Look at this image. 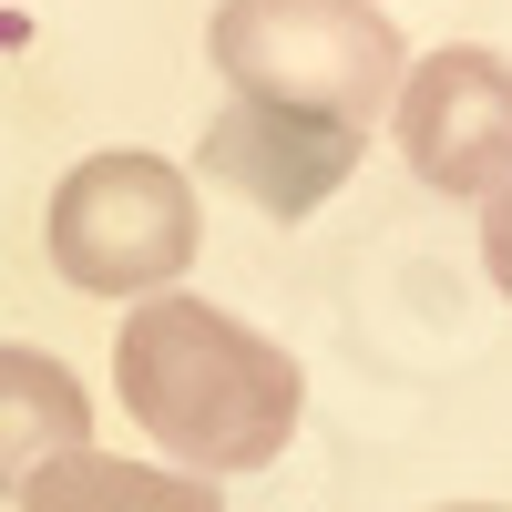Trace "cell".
<instances>
[{"mask_svg": "<svg viewBox=\"0 0 512 512\" xmlns=\"http://www.w3.org/2000/svg\"><path fill=\"white\" fill-rule=\"evenodd\" d=\"M400 154L431 195H492L512 185V62L482 41H451V52L400 72Z\"/></svg>", "mask_w": 512, "mask_h": 512, "instance_id": "277c9868", "label": "cell"}, {"mask_svg": "<svg viewBox=\"0 0 512 512\" xmlns=\"http://www.w3.org/2000/svg\"><path fill=\"white\" fill-rule=\"evenodd\" d=\"M441 512H502V502H441Z\"/></svg>", "mask_w": 512, "mask_h": 512, "instance_id": "9c48e42d", "label": "cell"}, {"mask_svg": "<svg viewBox=\"0 0 512 512\" xmlns=\"http://www.w3.org/2000/svg\"><path fill=\"white\" fill-rule=\"evenodd\" d=\"M113 390L134 410V431L175 451V472L226 482V472H267L287 451L297 410H308V379L277 338H256L246 318L205 308V297L164 287L144 297L113 338Z\"/></svg>", "mask_w": 512, "mask_h": 512, "instance_id": "6da1fadb", "label": "cell"}, {"mask_svg": "<svg viewBox=\"0 0 512 512\" xmlns=\"http://www.w3.org/2000/svg\"><path fill=\"white\" fill-rule=\"evenodd\" d=\"M359 154H369V134H349V123H297V113H256V103H226L205 123V175L236 185L277 226H308L349 185Z\"/></svg>", "mask_w": 512, "mask_h": 512, "instance_id": "5b68a950", "label": "cell"}, {"mask_svg": "<svg viewBox=\"0 0 512 512\" xmlns=\"http://www.w3.org/2000/svg\"><path fill=\"white\" fill-rule=\"evenodd\" d=\"M205 62H216L226 103L297 113V123H349L369 134L400 103V31L379 0H216L205 21Z\"/></svg>", "mask_w": 512, "mask_h": 512, "instance_id": "7a4b0ae2", "label": "cell"}, {"mask_svg": "<svg viewBox=\"0 0 512 512\" xmlns=\"http://www.w3.org/2000/svg\"><path fill=\"white\" fill-rule=\"evenodd\" d=\"M41 236L82 297H164L195 267V185L164 154H82L52 185Z\"/></svg>", "mask_w": 512, "mask_h": 512, "instance_id": "3957f363", "label": "cell"}, {"mask_svg": "<svg viewBox=\"0 0 512 512\" xmlns=\"http://www.w3.org/2000/svg\"><path fill=\"white\" fill-rule=\"evenodd\" d=\"M482 267H492V287L512 297V185L482 195Z\"/></svg>", "mask_w": 512, "mask_h": 512, "instance_id": "ba28073f", "label": "cell"}, {"mask_svg": "<svg viewBox=\"0 0 512 512\" xmlns=\"http://www.w3.org/2000/svg\"><path fill=\"white\" fill-rule=\"evenodd\" d=\"M21 512H226V502H216V482L175 472V461H123V451L82 441L21 492Z\"/></svg>", "mask_w": 512, "mask_h": 512, "instance_id": "52a82bcc", "label": "cell"}, {"mask_svg": "<svg viewBox=\"0 0 512 512\" xmlns=\"http://www.w3.org/2000/svg\"><path fill=\"white\" fill-rule=\"evenodd\" d=\"M93 441V400L52 349H21L0 338V502H21L62 451Z\"/></svg>", "mask_w": 512, "mask_h": 512, "instance_id": "8992f818", "label": "cell"}]
</instances>
